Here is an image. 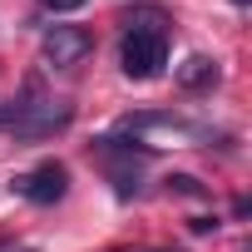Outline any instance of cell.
Masks as SVG:
<instances>
[{"mask_svg":"<svg viewBox=\"0 0 252 252\" xmlns=\"http://www.w3.org/2000/svg\"><path fill=\"white\" fill-rule=\"evenodd\" d=\"M119 64L129 79H154L168 64V15L158 5L129 10L124 15V45H119Z\"/></svg>","mask_w":252,"mask_h":252,"instance_id":"6da1fadb","label":"cell"},{"mask_svg":"<svg viewBox=\"0 0 252 252\" xmlns=\"http://www.w3.org/2000/svg\"><path fill=\"white\" fill-rule=\"evenodd\" d=\"M69 119H74L69 99H15V124L5 134L15 144H45V139L69 129Z\"/></svg>","mask_w":252,"mask_h":252,"instance_id":"7a4b0ae2","label":"cell"},{"mask_svg":"<svg viewBox=\"0 0 252 252\" xmlns=\"http://www.w3.org/2000/svg\"><path fill=\"white\" fill-rule=\"evenodd\" d=\"M10 188H15L25 203H35V208H55V203L69 193V168H64V163H55V158H45L40 168H30V173L10 178Z\"/></svg>","mask_w":252,"mask_h":252,"instance_id":"3957f363","label":"cell"},{"mask_svg":"<svg viewBox=\"0 0 252 252\" xmlns=\"http://www.w3.org/2000/svg\"><path fill=\"white\" fill-rule=\"evenodd\" d=\"M94 55V35L84 25H50L45 30V60L55 69H74Z\"/></svg>","mask_w":252,"mask_h":252,"instance_id":"277c9868","label":"cell"},{"mask_svg":"<svg viewBox=\"0 0 252 252\" xmlns=\"http://www.w3.org/2000/svg\"><path fill=\"white\" fill-rule=\"evenodd\" d=\"M173 79H178V89H183V94H203V89H213V84L222 79V64H218L213 55H188V60L178 64V74H173Z\"/></svg>","mask_w":252,"mask_h":252,"instance_id":"5b68a950","label":"cell"},{"mask_svg":"<svg viewBox=\"0 0 252 252\" xmlns=\"http://www.w3.org/2000/svg\"><path fill=\"white\" fill-rule=\"evenodd\" d=\"M163 183H168V193H173V198H208V183H198L193 173H168Z\"/></svg>","mask_w":252,"mask_h":252,"instance_id":"8992f818","label":"cell"},{"mask_svg":"<svg viewBox=\"0 0 252 252\" xmlns=\"http://www.w3.org/2000/svg\"><path fill=\"white\" fill-rule=\"evenodd\" d=\"M45 10H55V15H69V10H84V0H40Z\"/></svg>","mask_w":252,"mask_h":252,"instance_id":"52a82bcc","label":"cell"},{"mask_svg":"<svg viewBox=\"0 0 252 252\" xmlns=\"http://www.w3.org/2000/svg\"><path fill=\"white\" fill-rule=\"evenodd\" d=\"M10 124H15V99H10V104H0V129H10Z\"/></svg>","mask_w":252,"mask_h":252,"instance_id":"ba28073f","label":"cell"},{"mask_svg":"<svg viewBox=\"0 0 252 252\" xmlns=\"http://www.w3.org/2000/svg\"><path fill=\"white\" fill-rule=\"evenodd\" d=\"M188 227H193V232H213V227H218V218H193Z\"/></svg>","mask_w":252,"mask_h":252,"instance_id":"9c48e42d","label":"cell"},{"mask_svg":"<svg viewBox=\"0 0 252 252\" xmlns=\"http://www.w3.org/2000/svg\"><path fill=\"white\" fill-rule=\"evenodd\" d=\"M232 5H252V0H232Z\"/></svg>","mask_w":252,"mask_h":252,"instance_id":"30bf717a","label":"cell"},{"mask_svg":"<svg viewBox=\"0 0 252 252\" xmlns=\"http://www.w3.org/2000/svg\"><path fill=\"white\" fill-rule=\"evenodd\" d=\"M158 252H168V247H158Z\"/></svg>","mask_w":252,"mask_h":252,"instance_id":"8fae6325","label":"cell"},{"mask_svg":"<svg viewBox=\"0 0 252 252\" xmlns=\"http://www.w3.org/2000/svg\"><path fill=\"white\" fill-rule=\"evenodd\" d=\"M25 252H35V247H25Z\"/></svg>","mask_w":252,"mask_h":252,"instance_id":"7c38bea8","label":"cell"}]
</instances>
